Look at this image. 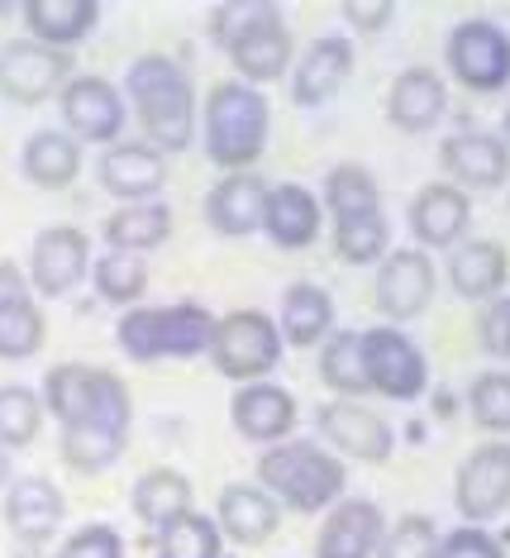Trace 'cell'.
<instances>
[{
	"mask_svg": "<svg viewBox=\"0 0 510 558\" xmlns=\"http://www.w3.org/2000/svg\"><path fill=\"white\" fill-rule=\"evenodd\" d=\"M277 329L296 349L325 344L335 335V301H329V291L315 282H291L282 291V320H277Z\"/></svg>",
	"mask_w": 510,
	"mask_h": 558,
	"instance_id": "31",
	"label": "cell"
},
{
	"mask_svg": "<svg viewBox=\"0 0 510 558\" xmlns=\"http://www.w3.org/2000/svg\"><path fill=\"white\" fill-rule=\"evenodd\" d=\"M158 558H224V535L215 515H201L191 506L186 515L168 520L158 530Z\"/></svg>",
	"mask_w": 510,
	"mask_h": 558,
	"instance_id": "36",
	"label": "cell"
},
{
	"mask_svg": "<svg viewBox=\"0 0 510 558\" xmlns=\"http://www.w3.org/2000/svg\"><path fill=\"white\" fill-rule=\"evenodd\" d=\"M501 144L510 148V110H506V116H501Z\"/></svg>",
	"mask_w": 510,
	"mask_h": 558,
	"instance_id": "49",
	"label": "cell"
},
{
	"mask_svg": "<svg viewBox=\"0 0 510 558\" xmlns=\"http://www.w3.org/2000/svg\"><path fill=\"white\" fill-rule=\"evenodd\" d=\"M435 558H506V544L496 535H487L482 525H458L449 535H439Z\"/></svg>",
	"mask_w": 510,
	"mask_h": 558,
	"instance_id": "44",
	"label": "cell"
},
{
	"mask_svg": "<svg viewBox=\"0 0 510 558\" xmlns=\"http://www.w3.org/2000/svg\"><path fill=\"white\" fill-rule=\"evenodd\" d=\"M229 415H234V429L253 444H282L296 429V397L277 383H244L229 397Z\"/></svg>",
	"mask_w": 510,
	"mask_h": 558,
	"instance_id": "19",
	"label": "cell"
},
{
	"mask_svg": "<svg viewBox=\"0 0 510 558\" xmlns=\"http://www.w3.org/2000/svg\"><path fill=\"white\" fill-rule=\"evenodd\" d=\"M114 339L134 363H158V359H201L210 353L215 339V315L196 301H177V306H134L120 315Z\"/></svg>",
	"mask_w": 510,
	"mask_h": 558,
	"instance_id": "4",
	"label": "cell"
},
{
	"mask_svg": "<svg viewBox=\"0 0 510 558\" xmlns=\"http://www.w3.org/2000/svg\"><path fill=\"white\" fill-rule=\"evenodd\" d=\"M391 15H397L391 0H349V5H343V20H349L359 34H377Z\"/></svg>",
	"mask_w": 510,
	"mask_h": 558,
	"instance_id": "47",
	"label": "cell"
},
{
	"mask_svg": "<svg viewBox=\"0 0 510 558\" xmlns=\"http://www.w3.org/2000/svg\"><path fill=\"white\" fill-rule=\"evenodd\" d=\"M349 72H353V44L339 39V34H325V39L311 44V53L296 62L291 100H296V106H325V100L343 86Z\"/></svg>",
	"mask_w": 510,
	"mask_h": 558,
	"instance_id": "27",
	"label": "cell"
},
{
	"mask_svg": "<svg viewBox=\"0 0 510 558\" xmlns=\"http://www.w3.org/2000/svg\"><path fill=\"white\" fill-rule=\"evenodd\" d=\"M5 482H10V449L0 444V487H5Z\"/></svg>",
	"mask_w": 510,
	"mask_h": 558,
	"instance_id": "48",
	"label": "cell"
},
{
	"mask_svg": "<svg viewBox=\"0 0 510 558\" xmlns=\"http://www.w3.org/2000/svg\"><path fill=\"white\" fill-rule=\"evenodd\" d=\"M482 344L496 359H510V301H491L487 311H482Z\"/></svg>",
	"mask_w": 510,
	"mask_h": 558,
	"instance_id": "45",
	"label": "cell"
},
{
	"mask_svg": "<svg viewBox=\"0 0 510 558\" xmlns=\"http://www.w3.org/2000/svg\"><path fill=\"white\" fill-rule=\"evenodd\" d=\"M510 258L496 239H467L449 253V282L463 301H491L506 287Z\"/></svg>",
	"mask_w": 510,
	"mask_h": 558,
	"instance_id": "28",
	"label": "cell"
},
{
	"mask_svg": "<svg viewBox=\"0 0 510 558\" xmlns=\"http://www.w3.org/2000/svg\"><path fill=\"white\" fill-rule=\"evenodd\" d=\"M381 535H387V515L367 497H343L329 506L320 535H315V558H373Z\"/></svg>",
	"mask_w": 510,
	"mask_h": 558,
	"instance_id": "18",
	"label": "cell"
},
{
	"mask_svg": "<svg viewBox=\"0 0 510 558\" xmlns=\"http://www.w3.org/2000/svg\"><path fill=\"white\" fill-rule=\"evenodd\" d=\"M44 429V397L34 387H0V444L5 449H24V444L38 439Z\"/></svg>",
	"mask_w": 510,
	"mask_h": 558,
	"instance_id": "39",
	"label": "cell"
},
{
	"mask_svg": "<svg viewBox=\"0 0 510 558\" xmlns=\"http://www.w3.org/2000/svg\"><path fill=\"white\" fill-rule=\"evenodd\" d=\"M315 425L329 449H339L343 459H359V463H387L391 449H397V435L391 425L381 421L377 411H367L363 401H325L315 411Z\"/></svg>",
	"mask_w": 510,
	"mask_h": 558,
	"instance_id": "14",
	"label": "cell"
},
{
	"mask_svg": "<svg viewBox=\"0 0 510 558\" xmlns=\"http://www.w3.org/2000/svg\"><path fill=\"white\" fill-rule=\"evenodd\" d=\"M162 182H168V158L148 144H110L100 154V186L110 196H120L124 206L138 201H158Z\"/></svg>",
	"mask_w": 510,
	"mask_h": 558,
	"instance_id": "21",
	"label": "cell"
},
{
	"mask_svg": "<svg viewBox=\"0 0 510 558\" xmlns=\"http://www.w3.org/2000/svg\"><path fill=\"white\" fill-rule=\"evenodd\" d=\"M267 148V96L248 82H220L206 96V158L224 172H253Z\"/></svg>",
	"mask_w": 510,
	"mask_h": 558,
	"instance_id": "5",
	"label": "cell"
},
{
	"mask_svg": "<svg viewBox=\"0 0 510 558\" xmlns=\"http://www.w3.org/2000/svg\"><path fill=\"white\" fill-rule=\"evenodd\" d=\"M449 68L467 92H501L510 86V34L496 20H463L449 34Z\"/></svg>",
	"mask_w": 510,
	"mask_h": 558,
	"instance_id": "8",
	"label": "cell"
},
{
	"mask_svg": "<svg viewBox=\"0 0 510 558\" xmlns=\"http://www.w3.org/2000/svg\"><path fill=\"white\" fill-rule=\"evenodd\" d=\"M92 373L96 367H86V363H58L44 377V411H53L58 425L82 421L86 401H92Z\"/></svg>",
	"mask_w": 510,
	"mask_h": 558,
	"instance_id": "40",
	"label": "cell"
},
{
	"mask_svg": "<svg viewBox=\"0 0 510 558\" xmlns=\"http://www.w3.org/2000/svg\"><path fill=\"white\" fill-rule=\"evenodd\" d=\"M435 258L425 248H391L377 268V306L391 325H405L435 301Z\"/></svg>",
	"mask_w": 510,
	"mask_h": 558,
	"instance_id": "13",
	"label": "cell"
},
{
	"mask_svg": "<svg viewBox=\"0 0 510 558\" xmlns=\"http://www.w3.org/2000/svg\"><path fill=\"white\" fill-rule=\"evenodd\" d=\"M363 359H367V387L381 391L387 401H420L429 387V363L415 349L411 335L397 325L363 329Z\"/></svg>",
	"mask_w": 510,
	"mask_h": 558,
	"instance_id": "7",
	"label": "cell"
},
{
	"mask_svg": "<svg viewBox=\"0 0 510 558\" xmlns=\"http://www.w3.org/2000/svg\"><path fill=\"white\" fill-rule=\"evenodd\" d=\"M439 554V530L429 515H401L397 525H387V535H381L377 554L373 558H435Z\"/></svg>",
	"mask_w": 510,
	"mask_h": 558,
	"instance_id": "41",
	"label": "cell"
},
{
	"mask_svg": "<svg viewBox=\"0 0 510 558\" xmlns=\"http://www.w3.org/2000/svg\"><path fill=\"white\" fill-rule=\"evenodd\" d=\"M96 20H100L96 0H29V5H24V24H29L34 44L58 48V53L82 44L86 34L96 29Z\"/></svg>",
	"mask_w": 510,
	"mask_h": 558,
	"instance_id": "29",
	"label": "cell"
},
{
	"mask_svg": "<svg viewBox=\"0 0 510 558\" xmlns=\"http://www.w3.org/2000/svg\"><path fill=\"white\" fill-rule=\"evenodd\" d=\"M210 363L234 383H263L282 363V329L263 311H229L215 320Z\"/></svg>",
	"mask_w": 510,
	"mask_h": 558,
	"instance_id": "6",
	"label": "cell"
},
{
	"mask_svg": "<svg viewBox=\"0 0 510 558\" xmlns=\"http://www.w3.org/2000/svg\"><path fill=\"white\" fill-rule=\"evenodd\" d=\"M335 248L343 263H381L391 253V230H387V210L377 215H353V220H335Z\"/></svg>",
	"mask_w": 510,
	"mask_h": 558,
	"instance_id": "38",
	"label": "cell"
},
{
	"mask_svg": "<svg viewBox=\"0 0 510 558\" xmlns=\"http://www.w3.org/2000/svg\"><path fill=\"white\" fill-rule=\"evenodd\" d=\"M72 82V53L44 48L34 39H15L0 48V96L15 106H44L48 96H62Z\"/></svg>",
	"mask_w": 510,
	"mask_h": 558,
	"instance_id": "9",
	"label": "cell"
},
{
	"mask_svg": "<svg viewBox=\"0 0 510 558\" xmlns=\"http://www.w3.org/2000/svg\"><path fill=\"white\" fill-rule=\"evenodd\" d=\"M130 421H134L130 387L110 367H96L92 401H86L82 421L62 425V459H68V468H76V473H106L124 453V444H130Z\"/></svg>",
	"mask_w": 510,
	"mask_h": 558,
	"instance_id": "3",
	"label": "cell"
},
{
	"mask_svg": "<svg viewBox=\"0 0 510 558\" xmlns=\"http://www.w3.org/2000/svg\"><path fill=\"white\" fill-rule=\"evenodd\" d=\"M444 106H449V92H444L439 72L429 68H405L387 92V116L405 134H429L444 120Z\"/></svg>",
	"mask_w": 510,
	"mask_h": 558,
	"instance_id": "26",
	"label": "cell"
},
{
	"mask_svg": "<svg viewBox=\"0 0 510 558\" xmlns=\"http://www.w3.org/2000/svg\"><path fill=\"white\" fill-rule=\"evenodd\" d=\"M58 558H124V539L114 525H82L62 539Z\"/></svg>",
	"mask_w": 510,
	"mask_h": 558,
	"instance_id": "43",
	"label": "cell"
},
{
	"mask_svg": "<svg viewBox=\"0 0 510 558\" xmlns=\"http://www.w3.org/2000/svg\"><path fill=\"white\" fill-rule=\"evenodd\" d=\"M320 225H325V206L311 186H301V182L267 186L263 230L277 248H311L320 239Z\"/></svg>",
	"mask_w": 510,
	"mask_h": 558,
	"instance_id": "22",
	"label": "cell"
},
{
	"mask_svg": "<svg viewBox=\"0 0 510 558\" xmlns=\"http://www.w3.org/2000/svg\"><path fill=\"white\" fill-rule=\"evenodd\" d=\"M325 210L329 220H353V215H377L381 210V192L377 177L363 162H339L325 177Z\"/></svg>",
	"mask_w": 510,
	"mask_h": 558,
	"instance_id": "35",
	"label": "cell"
},
{
	"mask_svg": "<svg viewBox=\"0 0 510 558\" xmlns=\"http://www.w3.org/2000/svg\"><path fill=\"white\" fill-rule=\"evenodd\" d=\"M15 558H48V554H44V549H20Z\"/></svg>",
	"mask_w": 510,
	"mask_h": 558,
	"instance_id": "50",
	"label": "cell"
},
{
	"mask_svg": "<svg viewBox=\"0 0 510 558\" xmlns=\"http://www.w3.org/2000/svg\"><path fill=\"white\" fill-rule=\"evenodd\" d=\"M320 383L339 401H363L367 391V359H363V335L359 329H335L320 344Z\"/></svg>",
	"mask_w": 510,
	"mask_h": 558,
	"instance_id": "32",
	"label": "cell"
},
{
	"mask_svg": "<svg viewBox=\"0 0 510 558\" xmlns=\"http://www.w3.org/2000/svg\"><path fill=\"white\" fill-rule=\"evenodd\" d=\"M444 168L453 172L458 192H491L510 177V148L501 144V134H482L463 130L453 138H444Z\"/></svg>",
	"mask_w": 510,
	"mask_h": 558,
	"instance_id": "24",
	"label": "cell"
},
{
	"mask_svg": "<svg viewBox=\"0 0 510 558\" xmlns=\"http://www.w3.org/2000/svg\"><path fill=\"white\" fill-rule=\"evenodd\" d=\"M263 206H267V182L258 172H224L206 196V220L224 239H248L263 230Z\"/></svg>",
	"mask_w": 510,
	"mask_h": 558,
	"instance_id": "23",
	"label": "cell"
},
{
	"mask_svg": "<svg viewBox=\"0 0 510 558\" xmlns=\"http://www.w3.org/2000/svg\"><path fill=\"white\" fill-rule=\"evenodd\" d=\"M467 405L473 421L491 435H510V373H482L467 387Z\"/></svg>",
	"mask_w": 510,
	"mask_h": 558,
	"instance_id": "42",
	"label": "cell"
},
{
	"mask_svg": "<svg viewBox=\"0 0 510 558\" xmlns=\"http://www.w3.org/2000/svg\"><path fill=\"white\" fill-rule=\"evenodd\" d=\"M172 234V210L162 201H138V206H120L106 220V244L114 253H148L158 244H168Z\"/></svg>",
	"mask_w": 510,
	"mask_h": 558,
	"instance_id": "33",
	"label": "cell"
},
{
	"mask_svg": "<svg viewBox=\"0 0 510 558\" xmlns=\"http://www.w3.org/2000/svg\"><path fill=\"white\" fill-rule=\"evenodd\" d=\"M62 515H68V501L48 477H15L5 482V525L24 549H44L48 539L58 535Z\"/></svg>",
	"mask_w": 510,
	"mask_h": 558,
	"instance_id": "17",
	"label": "cell"
},
{
	"mask_svg": "<svg viewBox=\"0 0 510 558\" xmlns=\"http://www.w3.org/2000/svg\"><path fill=\"white\" fill-rule=\"evenodd\" d=\"M258 487L296 515H320L343 501L349 468L320 439H282L258 459Z\"/></svg>",
	"mask_w": 510,
	"mask_h": 558,
	"instance_id": "2",
	"label": "cell"
},
{
	"mask_svg": "<svg viewBox=\"0 0 510 558\" xmlns=\"http://www.w3.org/2000/svg\"><path fill=\"white\" fill-rule=\"evenodd\" d=\"M224 53L234 58L239 77H244L248 86L287 77V68H291V29L282 24V10L267 5V0H258L253 20L234 34V39H229Z\"/></svg>",
	"mask_w": 510,
	"mask_h": 558,
	"instance_id": "12",
	"label": "cell"
},
{
	"mask_svg": "<svg viewBox=\"0 0 510 558\" xmlns=\"http://www.w3.org/2000/svg\"><path fill=\"white\" fill-rule=\"evenodd\" d=\"M453 501L467 525H487L510 506V444H482L458 463Z\"/></svg>",
	"mask_w": 510,
	"mask_h": 558,
	"instance_id": "11",
	"label": "cell"
},
{
	"mask_svg": "<svg viewBox=\"0 0 510 558\" xmlns=\"http://www.w3.org/2000/svg\"><path fill=\"white\" fill-rule=\"evenodd\" d=\"M467 225H473V201H467V192H458L453 182H429L411 201V230L420 239V248H458Z\"/></svg>",
	"mask_w": 510,
	"mask_h": 558,
	"instance_id": "20",
	"label": "cell"
},
{
	"mask_svg": "<svg viewBox=\"0 0 510 558\" xmlns=\"http://www.w3.org/2000/svg\"><path fill=\"white\" fill-rule=\"evenodd\" d=\"M24 177H29L34 186H44V192H62V186L76 182V172H82V144L68 134V130H34L24 138Z\"/></svg>",
	"mask_w": 510,
	"mask_h": 558,
	"instance_id": "30",
	"label": "cell"
},
{
	"mask_svg": "<svg viewBox=\"0 0 510 558\" xmlns=\"http://www.w3.org/2000/svg\"><path fill=\"white\" fill-rule=\"evenodd\" d=\"M62 106V124L76 144H120L124 120H130V106H124V92L106 77H72L58 96Z\"/></svg>",
	"mask_w": 510,
	"mask_h": 558,
	"instance_id": "10",
	"label": "cell"
},
{
	"mask_svg": "<svg viewBox=\"0 0 510 558\" xmlns=\"http://www.w3.org/2000/svg\"><path fill=\"white\" fill-rule=\"evenodd\" d=\"M44 335H48V325L34 301L29 272H20L15 263H0V359L5 363L34 359Z\"/></svg>",
	"mask_w": 510,
	"mask_h": 558,
	"instance_id": "16",
	"label": "cell"
},
{
	"mask_svg": "<svg viewBox=\"0 0 510 558\" xmlns=\"http://www.w3.org/2000/svg\"><path fill=\"white\" fill-rule=\"evenodd\" d=\"M92 282H96V296L110 301V306H124L134 311L148 291V268L134 258V253H100L92 263Z\"/></svg>",
	"mask_w": 510,
	"mask_h": 558,
	"instance_id": "37",
	"label": "cell"
},
{
	"mask_svg": "<svg viewBox=\"0 0 510 558\" xmlns=\"http://www.w3.org/2000/svg\"><path fill=\"white\" fill-rule=\"evenodd\" d=\"M277 520H282V506H277L258 482H229L220 492V511H215V525H220L224 539L244 544H267L277 535Z\"/></svg>",
	"mask_w": 510,
	"mask_h": 558,
	"instance_id": "25",
	"label": "cell"
},
{
	"mask_svg": "<svg viewBox=\"0 0 510 558\" xmlns=\"http://www.w3.org/2000/svg\"><path fill=\"white\" fill-rule=\"evenodd\" d=\"M253 10H258V0H234V5L210 10V39L220 48H229V39H234V34L253 20Z\"/></svg>",
	"mask_w": 510,
	"mask_h": 558,
	"instance_id": "46",
	"label": "cell"
},
{
	"mask_svg": "<svg viewBox=\"0 0 510 558\" xmlns=\"http://www.w3.org/2000/svg\"><path fill=\"white\" fill-rule=\"evenodd\" d=\"M124 96H130L148 148H158L162 158L191 148V138H196V86L172 58H134L130 72H124Z\"/></svg>",
	"mask_w": 510,
	"mask_h": 558,
	"instance_id": "1",
	"label": "cell"
},
{
	"mask_svg": "<svg viewBox=\"0 0 510 558\" xmlns=\"http://www.w3.org/2000/svg\"><path fill=\"white\" fill-rule=\"evenodd\" d=\"M191 511V477L177 473V468H148L144 477L134 482V515L144 520L148 530H162L168 520Z\"/></svg>",
	"mask_w": 510,
	"mask_h": 558,
	"instance_id": "34",
	"label": "cell"
},
{
	"mask_svg": "<svg viewBox=\"0 0 510 558\" xmlns=\"http://www.w3.org/2000/svg\"><path fill=\"white\" fill-rule=\"evenodd\" d=\"M92 272V239L72 225H48L29 253V287L38 296H68Z\"/></svg>",
	"mask_w": 510,
	"mask_h": 558,
	"instance_id": "15",
	"label": "cell"
}]
</instances>
